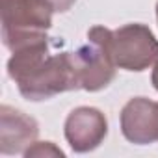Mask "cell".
<instances>
[{"label":"cell","instance_id":"7a4b0ae2","mask_svg":"<svg viewBox=\"0 0 158 158\" xmlns=\"http://www.w3.org/2000/svg\"><path fill=\"white\" fill-rule=\"evenodd\" d=\"M52 13L54 8L47 0H2L0 24L4 47L15 52L35 41L48 39Z\"/></svg>","mask_w":158,"mask_h":158},{"label":"cell","instance_id":"8fae6325","mask_svg":"<svg viewBox=\"0 0 158 158\" xmlns=\"http://www.w3.org/2000/svg\"><path fill=\"white\" fill-rule=\"evenodd\" d=\"M156 21H158V2H156Z\"/></svg>","mask_w":158,"mask_h":158},{"label":"cell","instance_id":"8992f818","mask_svg":"<svg viewBox=\"0 0 158 158\" xmlns=\"http://www.w3.org/2000/svg\"><path fill=\"white\" fill-rule=\"evenodd\" d=\"M121 134L128 143L151 145L158 141V101L147 97L130 99L119 114Z\"/></svg>","mask_w":158,"mask_h":158},{"label":"cell","instance_id":"277c9868","mask_svg":"<svg viewBox=\"0 0 158 158\" xmlns=\"http://www.w3.org/2000/svg\"><path fill=\"white\" fill-rule=\"evenodd\" d=\"M76 76L80 82V89L95 93L112 84L117 73V65L114 63L102 37L99 35L97 28L88 30V43L78 50L71 52Z\"/></svg>","mask_w":158,"mask_h":158},{"label":"cell","instance_id":"9c48e42d","mask_svg":"<svg viewBox=\"0 0 158 158\" xmlns=\"http://www.w3.org/2000/svg\"><path fill=\"white\" fill-rule=\"evenodd\" d=\"M47 2L54 8L56 13H65V11H69L74 6L76 0H47Z\"/></svg>","mask_w":158,"mask_h":158},{"label":"cell","instance_id":"6da1fadb","mask_svg":"<svg viewBox=\"0 0 158 158\" xmlns=\"http://www.w3.org/2000/svg\"><path fill=\"white\" fill-rule=\"evenodd\" d=\"M8 76L30 102L48 101L60 93L80 89L71 52L50 54L48 39L35 41L11 52L8 60Z\"/></svg>","mask_w":158,"mask_h":158},{"label":"cell","instance_id":"52a82bcc","mask_svg":"<svg viewBox=\"0 0 158 158\" xmlns=\"http://www.w3.org/2000/svg\"><path fill=\"white\" fill-rule=\"evenodd\" d=\"M37 121L8 104L0 106V154H24V151L37 141Z\"/></svg>","mask_w":158,"mask_h":158},{"label":"cell","instance_id":"3957f363","mask_svg":"<svg viewBox=\"0 0 158 158\" xmlns=\"http://www.w3.org/2000/svg\"><path fill=\"white\" fill-rule=\"evenodd\" d=\"M102 37L117 69L130 73H141L158 60V39L152 30L141 23H130L110 30L106 26H95Z\"/></svg>","mask_w":158,"mask_h":158},{"label":"cell","instance_id":"5b68a950","mask_svg":"<svg viewBox=\"0 0 158 158\" xmlns=\"http://www.w3.org/2000/svg\"><path fill=\"white\" fill-rule=\"evenodd\" d=\"M63 136L74 152H91L106 139L108 119L99 108L78 106L65 117Z\"/></svg>","mask_w":158,"mask_h":158},{"label":"cell","instance_id":"ba28073f","mask_svg":"<svg viewBox=\"0 0 158 158\" xmlns=\"http://www.w3.org/2000/svg\"><path fill=\"white\" fill-rule=\"evenodd\" d=\"M24 158H43V156H54V158H65V152L56 147L52 141H34L23 154Z\"/></svg>","mask_w":158,"mask_h":158},{"label":"cell","instance_id":"30bf717a","mask_svg":"<svg viewBox=\"0 0 158 158\" xmlns=\"http://www.w3.org/2000/svg\"><path fill=\"white\" fill-rule=\"evenodd\" d=\"M151 82H152L154 89L158 91V60H156V63H154V69H152V74H151Z\"/></svg>","mask_w":158,"mask_h":158}]
</instances>
